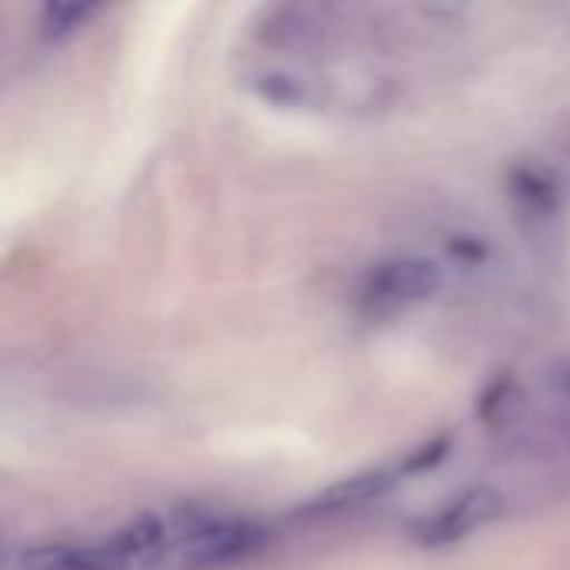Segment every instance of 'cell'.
<instances>
[{
  "label": "cell",
  "mask_w": 570,
  "mask_h": 570,
  "mask_svg": "<svg viewBox=\"0 0 570 570\" xmlns=\"http://www.w3.org/2000/svg\"><path fill=\"white\" fill-rule=\"evenodd\" d=\"M454 3H271L237 33V83L274 110L364 120L438 90L471 47Z\"/></svg>",
  "instance_id": "6da1fadb"
},
{
  "label": "cell",
  "mask_w": 570,
  "mask_h": 570,
  "mask_svg": "<svg viewBox=\"0 0 570 570\" xmlns=\"http://www.w3.org/2000/svg\"><path fill=\"white\" fill-rule=\"evenodd\" d=\"M271 531L250 518L207 508H164L90 538L20 548V570H227L267 544Z\"/></svg>",
  "instance_id": "7a4b0ae2"
},
{
  "label": "cell",
  "mask_w": 570,
  "mask_h": 570,
  "mask_svg": "<svg viewBox=\"0 0 570 570\" xmlns=\"http://www.w3.org/2000/svg\"><path fill=\"white\" fill-rule=\"evenodd\" d=\"M90 13H97V7H47V23L43 33H67L73 27H80Z\"/></svg>",
  "instance_id": "3957f363"
}]
</instances>
